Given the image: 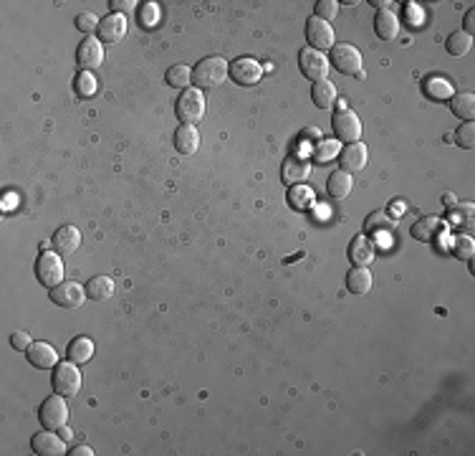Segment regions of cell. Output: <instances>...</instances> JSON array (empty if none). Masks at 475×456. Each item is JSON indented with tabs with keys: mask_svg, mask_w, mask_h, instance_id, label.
<instances>
[{
	"mask_svg": "<svg viewBox=\"0 0 475 456\" xmlns=\"http://www.w3.org/2000/svg\"><path fill=\"white\" fill-rule=\"evenodd\" d=\"M68 456H94V451H91L86 444H81V446H73V449L68 451Z\"/></svg>",
	"mask_w": 475,
	"mask_h": 456,
	"instance_id": "cell-45",
	"label": "cell"
},
{
	"mask_svg": "<svg viewBox=\"0 0 475 456\" xmlns=\"http://www.w3.org/2000/svg\"><path fill=\"white\" fill-rule=\"evenodd\" d=\"M306 41H308V49H316V51L324 54L326 49H334L337 38H334V28H331V23H326V21L311 16V18L306 21Z\"/></svg>",
	"mask_w": 475,
	"mask_h": 456,
	"instance_id": "cell-11",
	"label": "cell"
},
{
	"mask_svg": "<svg viewBox=\"0 0 475 456\" xmlns=\"http://www.w3.org/2000/svg\"><path fill=\"white\" fill-rule=\"evenodd\" d=\"M25 355H28V363L41 368V370H51V368L59 365V355H56V350L49 342H33V345L25 350Z\"/></svg>",
	"mask_w": 475,
	"mask_h": 456,
	"instance_id": "cell-19",
	"label": "cell"
},
{
	"mask_svg": "<svg viewBox=\"0 0 475 456\" xmlns=\"http://www.w3.org/2000/svg\"><path fill=\"white\" fill-rule=\"evenodd\" d=\"M337 97H339L337 86L331 84L329 79H324V81H316V84L311 86V99H313V104H316L319 110H329V107H334V102H337Z\"/></svg>",
	"mask_w": 475,
	"mask_h": 456,
	"instance_id": "cell-26",
	"label": "cell"
},
{
	"mask_svg": "<svg viewBox=\"0 0 475 456\" xmlns=\"http://www.w3.org/2000/svg\"><path fill=\"white\" fill-rule=\"evenodd\" d=\"M425 91L433 99H452V94H455V89H452L450 81H447V79H440V76H433V79H427Z\"/></svg>",
	"mask_w": 475,
	"mask_h": 456,
	"instance_id": "cell-34",
	"label": "cell"
},
{
	"mask_svg": "<svg viewBox=\"0 0 475 456\" xmlns=\"http://www.w3.org/2000/svg\"><path fill=\"white\" fill-rule=\"evenodd\" d=\"M369 163V150L364 142H351V145L342 147L339 152V165H342L344 173H361Z\"/></svg>",
	"mask_w": 475,
	"mask_h": 456,
	"instance_id": "cell-13",
	"label": "cell"
},
{
	"mask_svg": "<svg viewBox=\"0 0 475 456\" xmlns=\"http://www.w3.org/2000/svg\"><path fill=\"white\" fill-rule=\"evenodd\" d=\"M66 355H68V360L76 365L89 363L91 355H94V342H91L89 337H76V340H71V345H68Z\"/></svg>",
	"mask_w": 475,
	"mask_h": 456,
	"instance_id": "cell-31",
	"label": "cell"
},
{
	"mask_svg": "<svg viewBox=\"0 0 475 456\" xmlns=\"http://www.w3.org/2000/svg\"><path fill=\"white\" fill-rule=\"evenodd\" d=\"M470 46H473V36H468L465 30H455L445 41V49L450 56H465L470 51Z\"/></svg>",
	"mask_w": 475,
	"mask_h": 456,
	"instance_id": "cell-32",
	"label": "cell"
},
{
	"mask_svg": "<svg viewBox=\"0 0 475 456\" xmlns=\"http://www.w3.org/2000/svg\"><path fill=\"white\" fill-rule=\"evenodd\" d=\"M99 21L94 13H78L76 16V28L81 30V33H86V36H91V33H97L99 28Z\"/></svg>",
	"mask_w": 475,
	"mask_h": 456,
	"instance_id": "cell-40",
	"label": "cell"
},
{
	"mask_svg": "<svg viewBox=\"0 0 475 456\" xmlns=\"http://www.w3.org/2000/svg\"><path fill=\"white\" fill-rule=\"evenodd\" d=\"M97 79L91 76V71H81L76 76V81H73V89H76V94L78 97H84V99H89V97H94L97 94Z\"/></svg>",
	"mask_w": 475,
	"mask_h": 456,
	"instance_id": "cell-36",
	"label": "cell"
},
{
	"mask_svg": "<svg viewBox=\"0 0 475 456\" xmlns=\"http://www.w3.org/2000/svg\"><path fill=\"white\" fill-rule=\"evenodd\" d=\"M59 433H61V438H64V441H68V438H71V428H68V426H61Z\"/></svg>",
	"mask_w": 475,
	"mask_h": 456,
	"instance_id": "cell-47",
	"label": "cell"
},
{
	"mask_svg": "<svg viewBox=\"0 0 475 456\" xmlns=\"http://www.w3.org/2000/svg\"><path fill=\"white\" fill-rule=\"evenodd\" d=\"M374 256H377V246L369 236L364 233H356L349 243V259L354 267H369L374 262Z\"/></svg>",
	"mask_w": 475,
	"mask_h": 456,
	"instance_id": "cell-17",
	"label": "cell"
},
{
	"mask_svg": "<svg viewBox=\"0 0 475 456\" xmlns=\"http://www.w3.org/2000/svg\"><path fill=\"white\" fill-rule=\"evenodd\" d=\"M311 175V163H308L303 155H289V158L283 160V168H281V177L286 185H299L303 182L306 177Z\"/></svg>",
	"mask_w": 475,
	"mask_h": 456,
	"instance_id": "cell-16",
	"label": "cell"
},
{
	"mask_svg": "<svg viewBox=\"0 0 475 456\" xmlns=\"http://www.w3.org/2000/svg\"><path fill=\"white\" fill-rule=\"evenodd\" d=\"M126 36V16L121 13H109L99 21L97 38L102 43H119Z\"/></svg>",
	"mask_w": 475,
	"mask_h": 456,
	"instance_id": "cell-14",
	"label": "cell"
},
{
	"mask_svg": "<svg viewBox=\"0 0 475 456\" xmlns=\"http://www.w3.org/2000/svg\"><path fill=\"white\" fill-rule=\"evenodd\" d=\"M455 142H457V147H463V150H473L475 147V124L473 122H465L463 127H457Z\"/></svg>",
	"mask_w": 475,
	"mask_h": 456,
	"instance_id": "cell-37",
	"label": "cell"
},
{
	"mask_svg": "<svg viewBox=\"0 0 475 456\" xmlns=\"http://www.w3.org/2000/svg\"><path fill=\"white\" fill-rule=\"evenodd\" d=\"M331 127H334V134H337V140L342 142H359L361 137V119L354 115L351 110H339L337 115L331 117Z\"/></svg>",
	"mask_w": 475,
	"mask_h": 456,
	"instance_id": "cell-9",
	"label": "cell"
},
{
	"mask_svg": "<svg viewBox=\"0 0 475 456\" xmlns=\"http://www.w3.org/2000/svg\"><path fill=\"white\" fill-rule=\"evenodd\" d=\"M443 203H445L447 208H452V206H455V195L445 193V195H443Z\"/></svg>",
	"mask_w": 475,
	"mask_h": 456,
	"instance_id": "cell-48",
	"label": "cell"
},
{
	"mask_svg": "<svg viewBox=\"0 0 475 456\" xmlns=\"http://www.w3.org/2000/svg\"><path fill=\"white\" fill-rule=\"evenodd\" d=\"M164 81H167V86H172V89L185 91L187 86H190V81H193V69L187 66V64H175V66L167 69Z\"/></svg>",
	"mask_w": 475,
	"mask_h": 456,
	"instance_id": "cell-30",
	"label": "cell"
},
{
	"mask_svg": "<svg viewBox=\"0 0 475 456\" xmlns=\"http://www.w3.org/2000/svg\"><path fill=\"white\" fill-rule=\"evenodd\" d=\"M51 385L64 398H73L81 390V370H78V365L71 363V360L59 363L54 368V375H51Z\"/></svg>",
	"mask_w": 475,
	"mask_h": 456,
	"instance_id": "cell-4",
	"label": "cell"
},
{
	"mask_svg": "<svg viewBox=\"0 0 475 456\" xmlns=\"http://www.w3.org/2000/svg\"><path fill=\"white\" fill-rule=\"evenodd\" d=\"M372 271H369L367 267H354L349 269V274H347V289H349L351 294H367L369 289H372Z\"/></svg>",
	"mask_w": 475,
	"mask_h": 456,
	"instance_id": "cell-24",
	"label": "cell"
},
{
	"mask_svg": "<svg viewBox=\"0 0 475 456\" xmlns=\"http://www.w3.org/2000/svg\"><path fill=\"white\" fill-rule=\"evenodd\" d=\"M64 256L56 251H41V256L36 259V279L41 281L46 289H54L64 281Z\"/></svg>",
	"mask_w": 475,
	"mask_h": 456,
	"instance_id": "cell-3",
	"label": "cell"
},
{
	"mask_svg": "<svg viewBox=\"0 0 475 456\" xmlns=\"http://www.w3.org/2000/svg\"><path fill=\"white\" fill-rule=\"evenodd\" d=\"M339 152H342L339 140H324L313 147V160H319V163H331L334 158H339Z\"/></svg>",
	"mask_w": 475,
	"mask_h": 456,
	"instance_id": "cell-35",
	"label": "cell"
},
{
	"mask_svg": "<svg viewBox=\"0 0 475 456\" xmlns=\"http://www.w3.org/2000/svg\"><path fill=\"white\" fill-rule=\"evenodd\" d=\"M116 292V284L112 276H94V279H89V284H86V294H89V299H94V302H107V299H112Z\"/></svg>",
	"mask_w": 475,
	"mask_h": 456,
	"instance_id": "cell-23",
	"label": "cell"
},
{
	"mask_svg": "<svg viewBox=\"0 0 475 456\" xmlns=\"http://www.w3.org/2000/svg\"><path fill=\"white\" fill-rule=\"evenodd\" d=\"M286 201H289V206L294 208V211H308V208H313L316 195H313V190L308 188V185L299 182V185H291V188H289V193H286Z\"/></svg>",
	"mask_w": 475,
	"mask_h": 456,
	"instance_id": "cell-25",
	"label": "cell"
},
{
	"mask_svg": "<svg viewBox=\"0 0 475 456\" xmlns=\"http://www.w3.org/2000/svg\"><path fill=\"white\" fill-rule=\"evenodd\" d=\"M230 76V64L223 56H208L193 69V84L198 89H217Z\"/></svg>",
	"mask_w": 475,
	"mask_h": 456,
	"instance_id": "cell-1",
	"label": "cell"
},
{
	"mask_svg": "<svg viewBox=\"0 0 475 456\" xmlns=\"http://www.w3.org/2000/svg\"><path fill=\"white\" fill-rule=\"evenodd\" d=\"M374 30L382 41H395L399 36V18L395 11H377L374 18Z\"/></svg>",
	"mask_w": 475,
	"mask_h": 456,
	"instance_id": "cell-20",
	"label": "cell"
},
{
	"mask_svg": "<svg viewBox=\"0 0 475 456\" xmlns=\"http://www.w3.org/2000/svg\"><path fill=\"white\" fill-rule=\"evenodd\" d=\"M175 147L182 152V155H195V152H198V147H200L198 127H193V124H182V127H177Z\"/></svg>",
	"mask_w": 475,
	"mask_h": 456,
	"instance_id": "cell-22",
	"label": "cell"
},
{
	"mask_svg": "<svg viewBox=\"0 0 475 456\" xmlns=\"http://www.w3.org/2000/svg\"><path fill=\"white\" fill-rule=\"evenodd\" d=\"M51 302L56 304V307H64V310H76V307H81V304L86 302V286L76 284V281H61L59 286H54L49 292Z\"/></svg>",
	"mask_w": 475,
	"mask_h": 456,
	"instance_id": "cell-8",
	"label": "cell"
},
{
	"mask_svg": "<svg viewBox=\"0 0 475 456\" xmlns=\"http://www.w3.org/2000/svg\"><path fill=\"white\" fill-rule=\"evenodd\" d=\"M473 251H475V243H473V236H457L455 241H452V254L457 256V259H473Z\"/></svg>",
	"mask_w": 475,
	"mask_h": 456,
	"instance_id": "cell-38",
	"label": "cell"
},
{
	"mask_svg": "<svg viewBox=\"0 0 475 456\" xmlns=\"http://www.w3.org/2000/svg\"><path fill=\"white\" fill-rule=\"evenodd\" d=\"M329 64H334L339 74L347 76H359L361 74V51L351 43H334Z\"/></svg>",
	"mask_w": 475,
	"mask_h": 456,
	"instance_id": "cell-6",
	"label": "cell"
},
{
	"mask_svg": "<svg viewBox=\"0 0 475 456\" xmlns=\"http://www.w3.org/2000/svg\"><path fill=\"white\" fill-rule=\"evenodd\" d=\"M337 13H339V3L337 0H319L316 3V11H313V16L321 21H326V23H331V21L337 18Z\"/></svg>",
	"mask_w": 475,
	"mask_h": 456,
	"instance_id": "cell-39",
	"label": "cell"
},
{
	"mask_svg": "<svg viewBox=\"0 0 475 456\" xmlns=\"http://www.w3.org/2000/svg\"><path fill=\"white\" fill-rule=\"evenodd\" d=\"M404 213H407V206H404V201H392V203H390V216H392V218H395V221L402 218Z\"/></svg>",
	"mask_w": 475,
	"mask_h": 456,
	"instance_id": "cell-43",
	"label": "cell"
},
{
	"mask_svg": "<svg viewBox=\"0 0 475 456\" xmlns=\"http://www.w3.org/2000/svg\"><path fill=\"white\" fill-rule=\"evenodd\" d=\"M175 112L182 124H193L195 127L205 117V91L198 89V86H187L180 97H177Z\"/></svg>",
	"mask_w": 475,
	"mask_h": 456,
	"instance_id": "cell-2",
	"label": "cell"
},
{
	"mask_svg": "<svg viewBox=\"0 0 475 456\" xmlns=\"http://www.w3.org/2000/svg\"><path fill=\"white\" fill-rule=\"evenodd\" d=\"M395 228H397V221L385 211H374L364 218V231L367 233H392Z\"/></svg>",
	"mask_w": 475,
	"mask_h": 456,
	"instance_id": "cell-27",
	"label": "cell"
},
{
	"mask_svg": "<svg viewBox=\"0 0 475 456\" xmlns=\"http://www.w3.org/2000/svg\"><path fill=\"white\" fill-rule=\"evenodd\" d=\"M30 449L36 451L38 456H59V454H68L66 451V441L61 438V433H54L51 428L36 433L30 438Z\"/></svg>",
	"mask_w": 475,
	"mask_h": 456,
	"instance_id": "cell-15",
	"label": "cell"
},
{
	"mask_svg": "<svg viewBox=\"0 0 475 456\" xmlns=\"http://www.w3.org/2000/svg\"><path fill=\"white\" fill-rule=\"evenodd\" d=\"M134 6H137L134 0H112V3H109V8H112V13H121V16H124V13H129V11H132Z\"/></svg>",
	"mask_w": 475,
	"mask_h": 456,
	"instance_id": "cell-42",
	"label": "cell"
},
{
	"mask_svg": "<svg viewBox=\"0 0 475 456\" xmlns=\"http://www.w3.org/2000/svg\"><path fill=\"white\" fill-rule=\"evenodd\" d=\"M463 30L468 33V36H473V30H475V11L470 8L468 13H465V25H463Z\"/></svg>",
	"mask_w": 475,
	"mask_h": 456,
	"instance_id": "cell-44",
	"label": "cell"
},
{
	"mask_svg": "<svg viewBox=\"0 0 475 456\" xmlns=\"http://www.w3.org/2000/svg\"><path fill=\"white\" fill-rule=\"evenodd\" d=\"M38 421H41L43 428H51V431H59L61 426H66L68 421V406L64 401V395L54 393L49 395L46 401L38 408Z\"/></svg>",
	"mask_w": 475,
	"mask_h": 456,
	"instance_id": "cell-5",
	"label": "cell"
},
{
	"mask_svg": "<svg viewBox=\"0 0 475 456\" xmlns=\"http://www.w3.org/2000/svg\"><path fill=\"white\" fill-rule=\"evenodd\" d=\"M372 6L377 8V11H390L395 3H392V0H372Z\"/></svg>",
	"mask_w": 475,
	"mask_h": 456,
	"instance_id": "cell-46",
	"label": "cell"
},
{
	"mask_svg": "<svg viewBox=\"0 0 475 456\" xmlns=\"http://www.w3.org/2000/svg\"><path fill=\"white\" fill-rule=\"evenodd\" d=\"M54 249H56V254H61V256H71L73 251L81 246V231H78L76 226H61L59 231H56V236H54Z\"/></svg>",
	"mask_w": 475,
	"mask_h": 456,
	"instance_id": "cell-18",
	"label": "cell"
},
{
	"mask_svg": "<svg viewBox=\"0 0 475 456\" xmlns=\"http://www.w3.org/2000/svg\"><path fill=\"white\" fill-rule=\"evenodd\" d=\"M351 188H354V180H351L349 173L344 170H334L329 175V180H326V190H329V195L334 201H344L351 193Z\"/></svg>",
	"mask_w": 475,
	"mask_h": 456,
	"instance_id": "cell-21",
	"label": "cell"
},
{
	"mask_svg": "<svg viewBox=\"0 0 475 456\" xmlns=\"http://www.w3.org/2000/svg\"><path fill=\"white\" fill-rule=\"evenodd\" d=\"M104 64V43L97 36H86L76 46V66L81 71H94Z\"/></svg>",
	"mask_w": 475,
	"mask_h": 456,
	"instance_id": "cell-10",
	"label": "cell"
},
{
	"mask_svg": "<svg viewBox=\"0 0 475 456\" xmlns=\"http://www.w3.org/2000/svg\"><path fill=\"white\" fill-rule=\"evenodd\" d=\"M11 345H13V350H20V353H25V350L33 345V340H30L28 332H16L11 337Z\"/></svg>",
	"mask_w": 475,
	"mask_h": 456,
	"instance_id": "cell-41",
	"label": "cell"
},
{
	"mask_svg": "<svg viewBox=\"0 0 475 456\" xmlns=\"http://www.w3.org/2000/svg\"><path fill=\"white\" fill-rule=\"evenodd\" d=\"M137 21L139 25L147 30L157 28V23H160V6H157V3H142V6L137 8Z\"/></svg>",
	"mask_w": 475,
	"mask_h": 456,
	"instance_id": "cell-33",
	"label": "cell"
},
{
	"mask_svg": "<svg viewBox=\"0 0 475 456\" xmlns=\"http://www.w3.org/2000/svg\"><path fill=\"white\" fill-rule=\"evenodd\" d=\"M450 107H452V115H455V117H460V119H465V122H473V117H475V94H470V91L452 94Z\"/></svg>",
	"mask_w": 475,
	"mask_h": 456,
	"instance_id": "cell-29",
	"label": "cell"
},
{
	"mask_svg": "<svg viewBox=\"0 0 475 456\" xmlns=\"http://www.w3.org/2000/svg\"><path fill=\"white\" fill-rule=\"evenodd\" d=\"M299 69H301V74H303L306 79H311L313 84H316V81L329 79L331 64H329V59H326V56L321 54V51H316V49H301V54H299Z\"/></svg>",
	"mask_w": 475,
	"mask_h": 456,
	"instance_id": "cell-7",
	"label": "cell"
},
{
	"mask_svg": "<svg viewBox=\"0 0 475 456\" xmlns=\"http://www.w3.org/2000/svg\"><path fill=\"white\" fill-rule=\"evenodd\" d=\"M263 76V66L255 59H238L230 64V79L238 86H255Z\"/></svg>",
	"mask_w": 475,
	"mask_h": 456,
	"instance_id": "cell-12",
	"label": "cell"
},
{
	"mask_svg": "<svg viewBox=\"0 0 475 456\" xmlns=\"http://www.w3.org/2000/svg\"><path fill=\"white\" fill-rule=\"evenodd\" d=\"M440 231H443V221H440L438 216H425V218H420L415 226H412V236L422 243L433 241Z\"/></svg>",
	"mask_w": 475,
	"mask_h": 456,
	"instance_id": "cell-28",
	"label": "cell"
}]
</instances>
